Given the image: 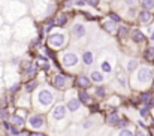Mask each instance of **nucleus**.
Segmentation results:
<instances>
[{
    "label": "nucleus",
    "mask_w": 154,
    "mask_h": 136,
    "mask_svg": "<svg viewBox=\"0 0 154 136\" xmlns=\"http://www.w3.org/2000/svg\"><path fill=\"white\" fill-rule=\"evenodd\" d=\"M8 115H9L8 109H0V121L2 123L3 121H8Z\"/></svg>",
    "instance_id": "nucleus-40"
},
{
    "label": "nucleus",
    "mask_w": 154,
    "mask_h": 136,
    "mask_svg": "<svg viewBox=\"0 0 154 136\" xmlns=\"http://www.w3.org/2000/svg\"><path fill=\"white\" fill-rule=\"evenodd\" d=\"M96 124H97V118L93 117V115H87V117L81 121V129H82L84 132H88V130L94 129Z\"/></svg>",
    "instance_id": "nucleus-14"
},
{
    "label": "nucleus",
    "mask_w": 154,
    "mask_h": 136,
    "mask_svg": "<svg viewBox=\"0 0 154 136\" xmlns=\"http://www.w3.org/2000/svg\"><path fill=\"white\" fill-rule=\"evenodd\" d=\"M151 99H153V91L147 90V91H142V93L139 94V100H141L142 103H145V105H147Z\"/></svg>",
    "instance_id": "nucleus-30"
},
{
    "label": "nucleus",
    "mask_w": 154,
    "mask_h": 136,
    "mask_svg": "<svg viewBox=\"0 0 154 136\" xmlns=\"http://www.w3.org/2000/svg\"><path fill=\"white\" fill-rule=\"evenodd\" d=\"M35 35V23L30 17H24L14 26V38L18 42H27Z\"/></svg>",
    "instance_id": "nucleus-5"
},
{
    "label": "nucleus",
    "mask_w": 154,
    "mask_h": 136,
    "mask_svg": "<svg viewBox=\"0 0 154 136\" xmlns=\"http://www.w3.org/2000/svg\"><path fill=\"white\" fill-rule=\"evenodd\" d=\"M105 121H106L108 126H111V127H117V126L120 124V121H121V117H120L117 112H111V114L106 115Z\"/></svg>",
    "instance_id": "nucleus-20"
},
{
    "label": "nucleus",
    "mask_w": 154,
    "mask_h": 136,
    "mask_svg": "<svg viewBox=\"0 0 154 136\" xmlns=\"http://www.w3.org/2000/svg\"><path fill=\"white\" fill-rule=\"evenodd\" d=\"M124 3H127V5H135L136 0H124Z\"/></svg>",
    "instance_id": "nucleus-47"
},
{
    "label": "nucleus",
    "mask_w": 154,
    "mask_h": 136,
    "mask_svg": "<svg viewBox=\"0 0 154 136\" xmlns=\"http://www.w3.org/2000/svg\"><path fill=\"white\" fill-rule=\"evenodd\" d=\"M130 38H132V41H133L135 44H142V42L147 41V36H145L139 29H133V30L130 32Z\"/></svg>",
    "instance_id": "nucleus-19"
},
{
    "label": "nucleus",
    "mask_w": 154,
    "mask_h": 136,
    "mask_svg": "<svg viewBox=\"0 0 154 136\" xmlns=\"http://www.w3.org/2000/svg\"><path fill=\"white\" fill-rule=\"evenodd\" d=\"M64 103H66V108H67L69 114L73 115L75 120L81 118V121H82L87 117V111L84 109V105L81 103L78 96H75V91L73 90H67L64 93Z\"/></svg>",
    "instance_id": "nucleus-6"
},
{
    "label": "nucleus",
    "mask_w": 154,
    "mask_h": 136,
    "mask_svg": "<svg viewBox=\"0 0 154 136\" xmlns=\"http://www.w3.org/2000/svg\"><path fill=\"white\" fill-rule=\"evenodd\" d=\"M32 136H44V135H41V133H35V135H32Z\"/></svg>",
    "instance_id": "nucleus-49"
},
{
    "label": "nucleus",
    "mask_w": 154,
    "mask_h": 136,
    "mask_svg": "<svg viewBox=\"0 0 154 136\" xmlns=\"http://www.w3.org/2000/svg\"><path fill=\"white\" fill-rule=\"evenodd\" d=\"M99 67L103 73H112L114 72V57H105V52H102L99 58Z\"/></svg>",
    "instance_id": "nucleus-12"
},
{
    "label": "nucleus",
    "mask_w": 154,
    "mask_h": 136,
    "mask_svg": "<svg viewBox=\"0 0 154 136\" xmlns=\"http://www.w3.org/2000/svg\"><path fill=\"white\" fill-rule=\"evenodd\" d=\"M127 33H129L127 26H120V27H118V36H120V39H124V38L127 36Z\"/></svg>",
    "instance_id": "nucleus-34"
},
{
    "label": "nucleus",
    "mask_w": 154,
    "mask_h": 136,
    "mask_svg": "<svg viewBox=\"0 0 154 136\" xmlns=\"http://www.w3.org/2000/svg\"><path fill=\"white\" fill-rule=\"evenodd\" d=\"M69 111L66 108V103L63 102H58L48 114V124H50V129L52 132H60L66 127H69V123H70V117H69Z\"/></svg>",
    "instance_id": "nucleus-2"
},
{
    "label": "nucleus",
    "mask_w": 154,
    "mask_h": 136,
    "mask_svg": "<svg viewBox=\"0 0 154 136\" xmlns=\"http://www.w3.org/2000/svg\"><path fill=\"white\" fill-rule=\"evenodd\" d=\"M8 2H9V0H0V9H3V6H5Z\"/></svg>",
    "instance_id": "nucleus-45"
},
{
    "label": "nucleus",
    "mask_w": 154,
    "mask_h": 136,
    "mask_svg": "<svg viewBox=\"0 0 154 136\" xmlns=\"http://www.w3.org/2000/svg\"><path fill=\"white\" fill-rule=\"evenodd\" d=\"M52 85H54L57 90H64V88H67V85H69V79H67L66 75L57 73V75L52 76Z\"/></svg>",
    "instance_id": "nucleus-13"
},
{
    "label": "nucleus",
    "mask_w": 154,
    "mask_h": 136,
    "mask_svg": "<svg viewBox=\"0 0 154 136\" xmlns=\"http://www.w3.org/2000/svg\"><path fill=\"white\" fill-rule=\"evenodd\" d=\"M24 75L27 76V78H33L35 75H36V66H33V64H30V63H27V64H24Z\"/></svg>",
    "instance_id": "nucleus-27"
},
{
    "label": "nucleus",
    "mask_w": 154,
    "mask_h": 136,
    "mask_svg": "<svg viewBox=\"0 0 154 136\" xmlns=\"http://www.w3.org/2000/svg\"><path fill=\"white\" fill-rule=\"evenodd\" d=\"M154 20V15L150 12V11H141L139 14H138V21H139V24H142V26H148V24H151Z\"/></svg>",
    "instance_id": "nucleus-15"
},
{
    "label": "nucleus",
    "mask_w": 154,
    "mask_h": 136,
    "mask_svg": "<svg viewBox=\"0 0 154 136\" xmlns=\"http://www.w3.org/2000/svg\"><path fill=\"white\" fill-rule=\"evenodd\" d=\"M108 17H109V20H111V21H114L115 24L121 23V18H120V15H118V14H115V12H109V15H108Z\"/></svg>",
    "instance_id": "nucleus-37"
},
{
    "label": "nucleus",
    "mask_w": 154,
    "mask_h": 136,
    "mask_svg": "<svg viewBox=\"0 0 154 136\" xmlns=\"http://www.w3.org/2000/svg\"><path fill=\"white\" fill-rule=\"evenodd\" d=\"M135 15H138V9H136L135 6H130L129 11H127V17H129V18H133Z\"/></svg>",
    "instance_id": "nucleus-39"
},
{
    "label": "nucleus",
    "mask_w": 154,
    "mask_h": 136,
    "mask_svg": "<svg viewBox=\"0 0 154 136\" xmlns=\"http://www.w3.org/2000/svg\"><path fill=\"white\" fill-rule=\"evenodd\" d=\"M144 60L148 63H154V46H148L144 51Z\"/></svg>",
    "instance_id": "nucleus-28"
},
{
    "label": "nucleus",
    "mask_w": 154,
    "mask_h": 136,
    "mask_svg": "<svg viewBox=\"0 0 154 136\" xmlns=\"http://www.w3.org/2000/svg\"><path fill=\"white\" fill-rule=\"evenodd\" d=\"M153 117H154V109H153Z\"/></svg>",
    "instance_id": "nucleus-51"
},
{
    "label": "nucleus",
    "mask_w": 154,
    "mask_h": 136,
    "mask_svg": "<svg viewBox=\"0 0 154 136\" xmlns=\"http://www.w3.org/2000/svg\"><path fill=\"white\" fill-rule=\"evenodd\" d=\"M102 29L106 32V33H109V35H112V33H115V32H118V29H117V24L114 23V21H111V20H106L105 23L102 24Z\"/></svg>",
    "instance_id": "nucleus-23"
},
{
    "label": "nucleus",
    "mask_w": 154,
    "mask_h": 136,
    "mask_svg": "<svg viewBox=\"0 0 154 136\" xmlns=\"http://www.w3.org/2000/svg\"><path fill=\"white\" fill-rule=\"evenodd\" d=\"M81 60H82V63H84L85 67L93 66L94 64V52L91 49H84V52L81 55Z\"/></svg>",
    "instance_id": "nucleus-17"
},
{
    "label": "nucleus",
    "mask_w": 154,
    "mask_h": 136,
    "mask_svg": "<svg viewBox=\"0 0 154 136\" xmlns=\"http://www.w3.org/2000/svg\"><path fill=\"white\" fill-rule=\"evenodd\" d=\"M115 81H117V84L120 85L121 90H126V88L129 87V79H127V76H126L124 73H118L117 78H115Z\"/></svg>",
    "instance_id": "nucleus-25"
},
{
    "label": "nucleus",
    "mask_w": 154,
    "mask_h": 136,
    "mask_svg": "<svg viewBox=\"0 0 154 136\" xmlns=\"http://www.w3.org/2000/svg\"><path fill=\"white\" fill-rule=\"evenodd\" d=\"M70 36L75 39V41H81L87 36V27L84 26V23L81 21H76L72 24V29H70Z\"/></svg>",
    "instance_id": "nucleus-11"
},
{
    "label": "nucleus",
    "mask_w": 154,
    "mask_h": 136,
    "mask_svg": "<svg viewBox=\"0 0 154 136\" xmlns=\"http://www.w3.org/2000/svg\"><path fill=\"white\" fill-rule=\"evenodd\" d=\"M139 115H141L142 118H147V117L150 115V108H148L147 105H144V106L139 109Z\"/></svg>",
    "instance_id": "nucleus-36"
},
{
    "label": "nucleus",
    "mask_w": 154,
    "mask_h": 136,
    "mask_svg": "<svg viewBox=\"0 0 154 136\" xmlns=\"http://www.w3.org/2000/svg\"><path fill=\"white\" fill-rule=\"evenodd\" d=\"M23 114V111H20V112H15V114H12L11 117H9V120H11V124L12 126H15V127H23L24 124H26V118H24V115H21Z\"/></svg>",
    "instance_id": "nucleus-16"
},
{
    "label": "nucleus",
    "mask_w": 154,
    "mask_h": 136,
    "mask_svg": "<svg viewBox=\"0 0 154 136\" xmlns=\"http://www.w3.org/2000/svg\"><path fill=\"white\" fill-rule=\"evenodd\" d=\"M117 136H135V133H133V130L132 129H121V130H118V133H117Z\"/></svg>",
    "instance_id": "nucleus-35"
},
{
    "label": "nucleus",
    "mask_w": 154,
    "mask_h": 136,
    "mask_svg": "<svg viewBox=\"0 0 154 136\" xmlns=\"http://www.w3.org/2000/svg\"><path fill=\"white\" fill-rule=\"evenodd\" d=\"M153 32H154V30H153Z\"/></svg>",
    "instance_id": "nucleus-52"
},
{
    "label": "nucleus",
    "mask_w": 154,
    "mask_h": 136,
    "mask_svg": "<svg viewBox=\"0 0 154 136\" xmlns=\"http://www.w3.org/2000/svg\"><path fill=\"white\" fill-rule=\"evenodd\" d=\"M84 3H85V0H75V5L76 6H82Z\"/></svg>",
    "instance_id": "nucleus-44"
},
{
    "label": "nucleus",
    "mask_w": 154,
    "mask_h": 136,
    "mask_svg": "<svg viewBox=\"0 0 154 136\" xmlns=\"http://www.w3.org/2000/svg\"><path fill=\"white\" fill-rule=\"evenodd\" d=\"M60 61L67 69H76L79 64V55L75 51H66L60 55Z\"/></svg>",
    "instance_id": "nucleus-9"
},
{
    "label": "nucleus",
    "mask_w": 154,
    "mask_h": 136,
    "mask_svg": "<svg viewBox=\"0 0 154 136\" xmlns=\"http://www.w3.org/2000/svg\"><path fill=\"white\" fill-rule=\"evenodd\" d=\"M126 70L129 72V73H135L136 70H138V67H139V63H138V60L135 58V57H132V58H129L127 60V63H126Z\"/></svg>",
    "instance_id": "nucleus-22"
},
{
    "label": "nucleus",
    "mask_w": 154,
    "mask_h": 136,
    "mask_svg": "<svg viewBox=\"0 0 154 136\" xmlns=\"http://www.w3.org/2000/svg\"><path fill=\"white\" fill-rule=\"evenodd\" d=\"M3 26H5V20H3V17L0 15V30L3 29Z\"/></svg>",
    "instance_id": "nucleus-46"
},
{
    "label": "nucleus",
    "mask_w": 154,
    "mask_h": 136,
    "mask_svg": "<svg viewBox=\"0 0 154 136\" xmlns=\"http://www.w3.org/2000/svg\"><path fill=\"white\" fill-rule=\"evenodd\" d=\"M135 136H148V133H147V129H142V127L136 129V132H135Z\"/></svg>",
    "instance_id": "nucleus-41"
},
{
    "label": "nucleus",
    "mask_w": 154,
    "mask_h": 136,
    "mask_svg": "<svg viewBox=\"0 0 154 136\" xmlns=\"http://www.w3.org/2000/svg\"><path fill=\"white\" fill-rule=\"evenodd\" d=\"M32 103L36 112L39 114L48 112L57 105V91H54L50 85H42L33 93Z\"/></svg>",
    "instance_id": "nucleus-1"
},
{
    "label": "nucleus",
    "mask_w": 154,
    "mask_h": 136,
    "mask_svg": "<svg viewBox=\"0 0 154 136\" xmlns=\"http://www.w3.org/2000/svg\"><path fill=\"white\" fill-rule=\"evenodd\" d=\"M27 124H29V127L33 129V130H44L45 126H47V118H45L42 114H39V112H33V114L29 115Z\"/></svg>",
    "instance_id": "nucleus-10"
},
{
    "label": "nucleus",
    "mask_w": 154,
    "mask_h": 136,
    "mask_svg": "<svg viewBox=\"0 0 154 136\" xmlns=\"http://www.w3.org/2000/svg\"><path fill=\"white\" fill-rule=\"evenodd\" d=\"M29 12V6L21 2V0H9L3 9H2V17L3 20L11 24V23H18L20 20H23Z\"/></svg>",
    "instance_id": "nucleus-3"
},
{
    "label": "nucleus",
    "mask_w": 154,
    "mask_h": 136,
    "mask_svg": "<svg viewBox=\"0 0 154 136\" xmlns=\"http://www.w3.org/2000/svg\"><path fill=\"white\" fill-rule=\"evenodd\" d=\"M30 8H32V14L39 18L50 17L55 11V5L51 3V0H33Z\"/></svg>",
    "instance_id": "nucleus-7"
},
{
    "label": "nucleus",
    "mask_w": 154,
    "mask_h": 136,
    "mask_svg": "<svg viewBox=\"0 0 154 136\" xmlns=\"http://www.w3.org/2000/svg\"><path fill=\"white\" fill-rule=\"evenodd\" d=\"M90 79H91V82H94V84H102L103 81H105V73H103V72H99V70H93V72L90 73Z\"/></svg>",
    "instance_id": "nucleus-24"
},
{
    "label": "nucleus",
    "mask_w": 154,
    "mask_h": 136,
    "mask_svg": "<svg viewBox=\"0 0 154 136\" xmlns=\"http://www.w3.org/2000/svg\"><path fill=\"white\" fill-rule=\"evenodd\" d=\"M39 88V81L38 79H30L29 82H26V85H24V90L26 93H33V91H36Z\"/></svg>",
    "instance_id": "nucleus-26"
},
{
    "label": "nucleus",
    "mask_w": 154,
    "mask_h": 136,
    "mask_svg": "<svg viewBox=\"0 0 154 136\" xmlns=\"http://www.w3.org/2000/svg\"><path fill=\"white\" fill-rule=\"evenodd\" d=\"M151 90L154 91V79H153V84H151Z\"/></svg>",
    "instance_id": "nucleus-50"
},
{
    "label": "nucleus",
    "mask_w": 154,
    "mask_h": 136,
    "mask_svg": "<svg viewBox=\"0 0 154 136\" xmlns=\"http://www.w3.org/2000/svg\"><path fill=\"white\" fill-rule=\"evenodd\" d=\"M55 23H57L58 27H64V26L69 23V17H67V14H60V15L55 18Z\"/></svg>",
    "instance_id": "nucleus-29"
},
{
    "label": "nucleus",
    "mask_w": 154,
    "mask_h": 136,
    "mask_svg": "<svg viewBox=\"0 0 154 136\" xmlns=\"http://www.w3.org/2000/svg\"><path fill=\"white\" fill-rule=\"evenodd\" d=\"M26 99H30V94L24 91V94H23V96L17 100V105H18L20 108H29L30 105H29V103H26Z\"/></svg>",
    "instance_id": "nucleus-31"
},
{
    "label": "nucleus",
    "mask_w": 154,
    "mask_h": 136,
    "mask_svg": "<svg viewBox=\"0 0 154 136\" xmlns=\"http://www.w3.org/2000/svg\"><path fill=\"white\" fill-rule=\"evenodd\" d=\"M94 96H96L97 99H103V97L106 96V88H105L103 85H97V87L94 88Z\"/></svg>",
    "instance_id": "nucleus-33"
},
{
    "label": "nucleus",
    "mask_w": 154,
    "mask_h": 136,
    "mask_svg": "<svg viewBox=\"0 0 154 136\" xmlns=\"http://www.w3.org/2000/svg\"><path fill=\"white\" fill-rule=\"evenodd\" d=\"M9 133H11L12 136H20V130H18V127L12 126V127H11V130H9Z\"/></svg>",
    "instance_id": "nucleus-42"
},
{
    "label": "nucleus",
    "mask_w": 154,
    "mask_h": 136,
    "mask_svg": "<svg viewBox=\"0 0 154 136\" xmlns=\"http://www.w3.org/2000/svg\"><path fill=\"white\" fill-rule=\"evenodd\" d=\"M141 2V8H144V11H154V0H139Z\"/></svg>",
    "instance_id": "nucleus-32"
},
{
    "label": "nucleus",
    "mask_w": 154,
    "mask_h": 136,
    "mask_svg": "<svg viewBox=\"0 0 154 136\" xmlns=\"http://www.w3.org/2000/svg\"><path fill=\"white\" fill-rule=\"evenodd\" d=\"M47 44L52 49H61L69 44V33L66 32H55L51 33L47 39Z\"/></svg>",
    "instance_id": "nucleus-8"
},
{
    "label": "nucleus",
    "mask_w": 154,
    "mask_h": 136,
    "mask_svg": "<svg viewBox=\"0 0 154 136\" xmlns=\"http://www.w3.org/2000/svg\"><path fill=\"white\" fill-rule=\"evenodd\" d=\"M78 99L81 100V103H82L84 106H91V103H93L91 96H90L85 90H79L78 91Z\"/></svg>",
    "instance_id": "nucleus-21"
},
{
    "label": "nucleus",
    "mask_w": 154,
    "mask_h": 136,
    "mask_svg": "<svg viewBox=\"0 0 154 136\" xmlns=\"http://www.w3.org/2000/svg\"><path fill=\"white\" fill-rule=\"evenodd\" d=\"M85 3L90 5V6H93V8H96V6L100 3V0H85Z\"/></svg>",
    "instance_id": "nucleus-43"
},
{
    "label": "nucleus",
    "mask_w": 154,
    "mask_h": 136,
    "mask_svg": "<svg viewBox=\"0 0 154 136\" xmlns=\"http://www.w3.org/2000/svg\"><path fill=\"white\" fill-rule=\"evenodd\" d=\"M150 129H151V136H154V126H151Z\"/></svg>",
    "instance_id": "nucleus-48"
},
{
    "label": "nucleus",
    "mask_w": 154,
    "mask_h": 136,
    "mask_svg": "<svg viewBox=\"0 0 154 136\" xmlns=\"http://www.w3.org/2000/svg\"><path fill=\"white\" fill-rule=\"evenodd\" d=\"M20 87H21V84H20V82L11 84V87H9V93H11V94H17V93L20 91Z\"/></svg>",
    "instance_id": "nucleus-38"
},
{
    "label": "nucleus",
    "mask_w": 154,
    "mask_h": 136,
    "mask_svg": "<svg viewBox=\"0 0 154 136\" xmlns=\"http://www.w3.org/2000/svg\"><path fill=\"white\" fill-rule=\"evenodd\" d=\"M154 69L151 66H139L135 73H132L130 78V87L136 91H147V87L153 84Z\"/></svg>",
    "instance_id": "nucleus-4"
},
{
    "label": "nucleus",
    "mask_w": 154,
    "mask_h": 136,
    "mask_svg": "<svg viewBox=\"0 0 154 136\" xmlns=\"http://www.w3.org/2000/svg\"><path fill=\"white\" fill-rule=\"evenodd\" d=\"M75 84H76V87H79V90H85L91 85V79L87 78L85 75H79V76H76Z\"/></svg>",
    "instance_id": "nucleus-18"
}]
</instances>
